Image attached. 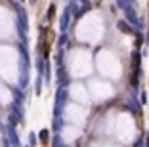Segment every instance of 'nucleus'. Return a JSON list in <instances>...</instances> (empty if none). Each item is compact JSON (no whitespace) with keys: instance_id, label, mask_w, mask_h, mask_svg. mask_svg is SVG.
<instances>
[{"instance_id":"nucleus-1","label":"nucleus","mask_w":149,"mask_h":147,"mask_svg":"<svg viewBox=\"0 0 149 147\" xmlns=\"http://www.w3.org/2000/svg\"><path fill=\"white\" fill-rule=\"evenodd\" d=\"M40 136H42V141L46 143V136H48V132H46V130H44V132H42V134H40Z\"/></svg>"}]
</instances>
